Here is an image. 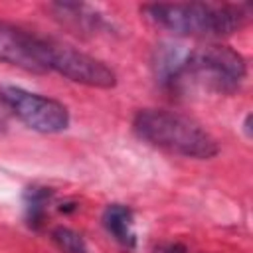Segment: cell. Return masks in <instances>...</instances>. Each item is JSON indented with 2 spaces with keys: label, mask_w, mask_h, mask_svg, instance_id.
<instances>
[{
  "label": "cell",
  "mask_w": 253,
  "mask_h": 253,
  "mask_svg": "<svg viewBox=\"0 0 253 253\" xmlns=\"http://www.w3.org/2000/svg\"><path fill=\"white\" fill-rule=\"evenodd\" d=\"M142 16L156 28L174 36L221 38L241 30L249 18V4L221 2H174L144 4Z\"/></svg>",
  "instance_id": "6da1fadb"
},
{
  "label": "cell",
  "mask_w": 253,
  "mask_h": 253,
  "mask_svg": "<svg viewBox=\"0 0 253 253\" xmlns=\"http://www.w3.org/2000/svg\"><path fill=\"white\" fill-rule=\"evenodd\" d=\"M132 128L144 142L186 158L208 160L219 152L215 138L198 121L174 111L140 109L132 119Z\"/></svg>",
  "instance_id": "7a4b0ae2"
},
{
  "label": "cell",
  "mask_w": 253,
  "mask_h": 253,
  "mask_svg": "<svg viewBox=\"0 0 253 253\" xmlns=\"http://www.w3.org/2000/svg\"><path fill=\"white\" fill-rule=\"evenodd\" d=\"M247 75L239 51L221 43H208L188 49L182 67L170 81L172 87H198L211 93H233Z\"/></svg>",
  "instance_id": "3957f363"
},
{
  "label": "cell",
  "mask_w": 253,
  "mask_h": 253,
  "mask_svg": "<svg viewBox=\"0 0 253 253\" xmlns=\"http://www.w3.org/2000/svg\"><path fill=\"white\" fill-rule=\"evenodd\" d=\"M43 61L47 71H55L73 83L97 89L117 85V73L105 61L53 40H43Z\"/></svg>",
  "instance_id": "277c9868"
},
{
  "label": "cell",
  "mask_w": 253,
  "mask_h": 253,
  "mask_svg": "<svg viewBox=\"0 0 253 253\" xmlns=\"http://www.w3.org/2000/svg\"><path fill=\"white\" fill-rule=\"evenodd\" d=\"M0 99L32 130L43 134H55V132H63L69 126V111L57 99L16 85L2 87Z\"/></svg>",
  "instance_id": "5b68a950"
},
{
  "label": "cell",
  "mask_w": 253,
  "mask_h": 253,
  "mask_svg": "<svg viewBox=\"0 0 253 253\" xmlns=\"http://www.w3.org/2000/svg\"><path fill=\"white\" fill-rule=\"evenodd\" d=\"M43 40L45 38L0 20V61L30 73H47L43 61Z\"/></svg>",
  "instance_id": "8992f818"
},
{
  "label": "cell",
  "mask_w": 253,
  "mask_h": 253,
  "mask_svg": "<svg viewBox=\"0 0 253 253\" xmlns=\"http://www.w3.org/2000/svg\"><path fill=\"white\" fill-rule=\"evenodd\" d=\"M103 227L107 233L125 249L132 251L136 247L134 213L123 204H109L103 211Z\"/></svg>",
  "instance_id": "52a82bcc"
},
{
  "label": "cell",
  "mask_w": 253,
  "mask_h": 253,
  "mask_svg": "<svg viewBox=\"0 0 253 253\" xmlns=\"http://www.w3.org/2000/svg\"><path fill=\"white\" fill-rule=\"evenodd\" d=\"M57 18H61L63 22L71 24L77 30H87V32H97L99 28H103V16L97 14V10H93L87 4H77V2H55L49 6Z\"/></svg>",
  "instance_id": "ba28073f"
},
{
  "label": "cell",
  "mask_w": 253,
  "mask_h": 253,
  "mask_svg": "<svg viewBox=\"0 0 253 253\" xmlns=\"http://www.w3.org/2000/svg\"><path fill=\"white\" fill-rule=\"evenodd\" d=\"M53 198V192L43 186H32L24 192V210H26V221L30 227L40 229L45 221V213L49 208V202Z\"/></svg>",
  "instance_id": "9c48e42d"
},
{
  "label": "cell",
  "mask_w": 253,
  "mask_h": 253,
  "mask_svg": "<svg viewBox=\"0 0 253 253\" xmlns=\"http://www.w3.org/2000/svg\"><path fill=\"white\" fill-rule=\"evenodd\" d=\"M51 239H53V243L59 247V251H63V253H89L87 243H85V239L81 237V233H77V231L71 229V227L57 225V227L51 231Z\"/></svg>",
  "instance_id": "30bf717a"
},
{
  "label": "cell",
  "mask_w": 253,
  "mask_h": 253,
  "mask_svg": "<svg viewBox=\"0 0 253 253\" xmlns=\"http://www.w3.org/2000/svg\"><path fill=\"white\" fill-rule=\"evenodd\" d=\"M156 253H186V247L182 243H166V245H160Z\"/></svg>",
  "instance_id": "8fae6325"
},
{
  "label": "cell",
  "mask_w": 253,
  "mask_h": 253,
  "mask_svg": "<svg viewBox=\"0 0 253 253\" xmlns=\"http://www.w3.org/2000/svg\"><path fill=\"white\" fill-rule=\"evenodd\" d=\"M243 128H245V134L251 136V115L245 117V125H243Z\"/></svg>",
  "instance_id": "7c38bea8"
}]
</instances>
